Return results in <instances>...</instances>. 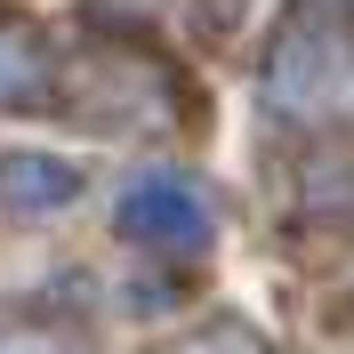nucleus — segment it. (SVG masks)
<instances>
[{"label":"nucleus","instance_id":"3","mask_svg":"<svg viewBox=\"0 0 354 354\" xmlns=\"http://www.w3.org/2000/svg\"><path fill=\"white\" fill-rule=\"evenodd\" d=\"M24 73H32V57H24V48H8V41H0V97H8V88H24Z\"/></svg>","mask_w":354,"mask_h":354},{"label":"nucleus","instance_id":"2","mask_svg":"<svg viewBox=\"0 0 354 354\" xmlns=\"http://www.w3.org/2000/svg\"><path fill=\"white\" fill-rule=\"evenodd\" d=\"M0 194L17 201V209H48V201H73V169H57V161H32V153H17L8 169H0Z\"/></svg>","mask_w":354,"mask_h":354},{"label":"nucleus","instance_id":"1","mask_svg":"<svg viewBox=\"0 0 354 354\" xmlns=\"http://www.w3.org/2000/svg\"><path fill=\"white\" fill-rule=\"evenodd\" d=\"M121 225H137V234H169V242H194V234H201V209H194V194H177V185H137V194L121 201Z\"/></svg>","mask_w":354,"mask_h":354}]
</instances>
